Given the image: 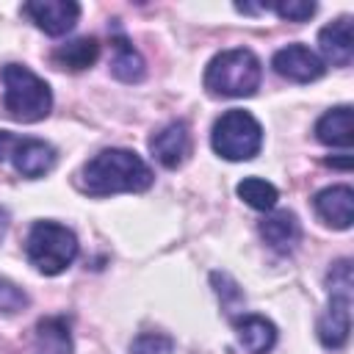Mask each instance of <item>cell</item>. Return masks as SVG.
<instances>
[{
    "instance_id": "23",
    "label": "cell",
    "mask_w": 354,
    "mask_h": 354,
    "mask_svg": "<svg viewBox=\"0 0 354 354\" xmlns=\"http://www.w3.org/2000/svg\"><path fill=\"white\" fill-rule=\"evenodd\" d=\"M14 144H17V136H11L8 130H0V163H3L6 158H11Z\"/></svg>"
},
{
    "instance_id": "22",
    "label": "cell",
    "mask_w": 354,
    "mask_h": 354,
    "mask_svg": "<svg viewBox=\"0 0 354 354\" xmlns=\"http://www.w3.org/2000/svg\"><path fill=\"white\" fill-rule=\"evenodd\" d=\"M22 307H28V296L19 285H14L11 279L0 277V313H19Z\"/></svg>"
},
{
    "instance_id": "18",
    "label": "cell",
    "mask_w": 354,
    "mask_h": 354,
    "mask_svg": "<svg viewBox=\"0 0 354 354\" xmlns=\"http://www.w3.org/2000/svg\"><path fill=\"white\" fill-rule=\"evenodd\" d=\"M33 354H72V335L69 324L58 315L41 318L36 324V340H33Z\"/></svg>"
},
{
    "instance_id": "10",
    "label": "cell",
    "mask_w": 354,
    "mask_h": 354,
    "mask_svg": "<svg viewBox=\"0 0 354 354\" xmlns=\"http://www.w3.org/2000/svg\"><path fill=\"white\" fill-rule=\"evenodd\" d=\"M149 149H152V155L158 158L160 166H166V169L183 166L188 152H191V136H188L185 122H171L163 130H158L149 138Z\"/></svg>"
},
{
    "instance_id": "9",
    "label": "cell",
    "mask_w": 354,
    "mask_h": 354,
    "mask_svg": "<svg viewBox=\"0 0 354 354\" xmlns=\"http://www.w3.org/2000/svg\"><path fill=\"white\" fill-rule=\"evenodd\" d=\"M318 218L335 230H348L354 221V191L348 185H329L313 196Z\"/></svg>"
},
{
    "instance_id": "2",
    "label": "cell",
    "mask_w": 354,
    "mask_h": 354,
    "mask_svg": "<svg viewBox=\"0 0 354 354\" xmlns=\"http://www.w3.org/2000/svg\"><path fill=\"white\" fill-rule=\"evenodd\" d=\"M3 80V105L17 122H39L53 108L50 86L22 64H6L0 72Z\"/></svg>"
},
{
    "instance_id": "12",
    "label": "cell",
    "mask_w": 354,
    "mask_h": 354,
    "mask_svg": "<svg viewBox=\"0 0 354 354\" xmlns=\"http://www.w3.org/2000/svg\"><path fill=\"white\" fill-rule=\"evenodd\" d=\"M260 235L274 252L290 254L301 241V224L293 210H274L260 221Z\"/></svg>"
},
{
    "instance_id": "3",
    "label": "cell",
    "mask_w": 354,
    "mask_h": 354,
    "mask_svg": "<svg viewBox=\"0 0 354 354\" xmlns=\"http://www.w3.org/2000/svg\"><path fill=\"white\" fill-rule=\"evenodd\" d=\"M260 86V61L252 50L235 47L213 55L205 69V88L213 97H252Z\"/></svg>"
},
{
    "instance_id": "21",
    "label": "cell",
    "mask_w": 354,
    "mask_h": 354,
    "mask_svg": "<svg viewBox=\"0 0 354 354\" xmlns=\"http://www.w3.org/2000/svg\"><path fill=\"white\" fill-rule=\"evenodd\" d=\"M260 8H271L279 19H288V22H304L315 14V3H301V0H288V3H266Z\"/></svg>"
},
{
    "instance_id": "5",
    "label": "cell",
    "mask_w": 354,
    "mask_h": 354,
    "mask_svg": "<svg viewBox=\"0 0 354 354\" xmlns=\"http://www.w3.org/2000/svg\"><path fill=\"white\" fill-rule=\"evenodd\" d=\"M329 307L318 321V340L326 348H343L351 332V260H337L326 277Z\"/></svg>"
},
{
    "instance_id": "16",
    "label": "cell",
    "mask_w": 354,
    "mask_h": 354,
    "mask_svg": "<svg viewBox=\"0 0 354 354\" xmlns=\"http://www.w3.org/2000/svg\"><path fill=\"white\" fill-rule=\"evenodd\" d=\"M100 55V41L94 36H80V39H72L66 44H58L53 50V64L58 69H69V72H80V69H88Z\"/></svg>"
},
{
    "instance_id": "8",
    "label": "cell",
    "mask_w": 354,
    "mask_h": 354,
    "mask_svg": "<svg viewBox=\"0 0 354 354\" xmlns=\"http://www.w3.org/2000/svg\"><path fill=\"white\" fill-rule=\"evenodd\" d=\"M271 66L277 75L293 80V83H310V80H318L324 75V61L304 44H288L282 50L274 53L271 58Z\"/></svg>"
},
{
    "instance_id": "6",
    "label": "cell",
    "mask_w": 354,
    "mask_h": 354,
    "mask_svg": "<svg viewBox=\"0 0 354 354\" xmlns=\"http://www.w3.org/2000/svg\"><path fill=\"white\" fill-rule=\"evenodd\" d=\"M210 144L224 160H252L263 147V127L249 111L232 108L216 119Z\"/></svg>"
},
{
    "instance_id": "4",
    "label": "cell",
    "mask_w": 354,
    "mask_h": 354,
    "mask_svg": "<svg viewBox=\"0 0 354 354\" xmlns=\"http://www.w3.org/2000/svg\"><path fill=\"white\" fill-rule=\"evenodd\" d=\"M25 254L36 271L55 277L66 271L77 257V238L69 227L58 221H36L28 232Z\"/></svg>"
},
{
    "instance_id": "24",
    "label": "cell",
    "mask_w": 354,
    "mask_h": 354,
    "mask_svg": "<svg viewBox=\"0 0 354 354\" xmlns=\"http://www.w3.org/2000/svg\"><path fill=\"white\" fill-rule=\"evenodd\" d=\"M6 230H8V210H6V207H0V241H3Z\"/></svg>"
},
{
    "instance_id": "17",
    "label": "cell",
    "mask_w": 354,
    "mask_h": 354,
    "mask_svg": "<svg viewBox=\"0 0 354 354\" xmlns=\"http://www.w3.org/2000/svg\"><path fill=\"white\" fill-rule=\"evenodd\" d=\"M315 138L326 147H351V105H337L315 122Z\"/></svg>"
},
{
    "instance_id": "20",
    "label": "cell",
    "mask_w": 354,
    "mask_h": 354,
    "mask_svg": "<svg viewBox=\"0 0 354 354\" xmlns=\"http://www.w3.org/2000/svg\"><path fill=\"white\" fill-rule=\"evenodd\" d=\"M174 340L163 332H144L130 343V354H171Z\"/></svg>"
},
{
    "instance_id": "1",
    "label": "cell",
    "mask_w": 354,
    "mask_h": 354,
    "mask_svg": "<svg viewBox=\"0 0 354 354\" xmlns=\"http://www.w3.org/2000/svg\"><path fill=\"white\" fill-rule=\"evenodd\" d=\"M77 185L91 196L147 191L152 185V169L133 149H102L80 169Z\"/></svg>"
},
{
    "instance_id": "19",
    "label": "cell",
    "mask_w": 354,
    "mask_h": 354,
    "mask_svg": "<svg viewBox=\"0 0 354 354\" xmlns=\"http://www.w3.org/2000/svg\"><path fill=\"white\" fill-rule=\"evenodd\" d=\"M235 191H238V196H241L249 207H254V210H274V205H277V199H279L277 188H274L268 180H263V177H246V180L238 183Z\"/></svg>"
},
{
    "instance_id": "11",
    "label": "cell",
    "mask_w": 354,
    "mask_h": 354,
    "mask_svg": "<svg viewBox=\"0 0 354 354\" xmlns=\"http://www.w3.org/2000/svg\"><path fill=\"white\" fill-rule=\"evenodd\" d=\"M11 163L22 177H41L55 166V149L41 138H17Z\"/></svg>"
},
{
    "instance_id": "7",
    "label": "cell",
    "mask_w": 354,
    "mask_h": 354,
    "mask_svg": "<svg viewBox=\"0 0 354 354\" xmlns=\"http://www.w3.org/2000/svg\"><path fill=\"white\" fill-rule=\"evenodd\" d=\"M22 14H28L30 22L47 36H64L75 28L80 6L72 0H33L22 6Z\"/></svg>"
},
{
    "instance_id": "14",
    "label": "cell",
    "mask_w": 354,
    "mask_h": 354,
    "mask_svg": "<svg viewBox=\"0 0 354 354\" xmlns=\"http://www.w3.org/2000/svg\"><path fill=\"white\" fill-rule=\"evenodd\" d=\"M238 343L249 354H268L277 343V326L263 315H241L235 318Z\"/></svg>"
},
{
    "instance_id": "15",
    "label": "cell",
    "mask_w": 354,
    "mask_h": 354,
    "mask_svg": "<svg viewBox=\"0 0 354 354\" xmlns=\"http://www.w3.org/2000/svg\"><path fill=\"white\" fill-rule=\"evenodd\" d=\"M111 47H113V58H111L113 77L122 83H138L144 77V58L138 55V50L130 44V39L116 25L111 33Z\"/></svg>"
},
{
    "instance_id": "13",
    "label": "cell",
    "mask_w": 354,
    "mask_h": 354,
    "mask_svg": "<svg viewBox=\"0 0 354 354\" xmlns=\"http://www.w3.org/2000/svg\"><path fill=\"white\" fill-rule=\"evenodd\" d=\"M321 55L332 66H348L354 58V39H351V17H340L321 28L318 33Z\"/></svg>"
}]
</instances>
